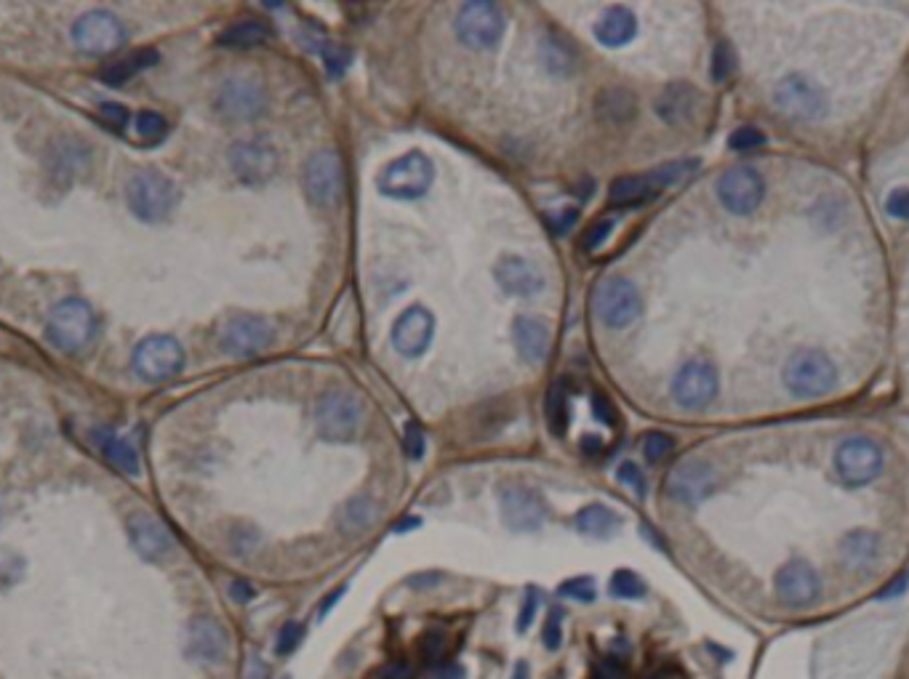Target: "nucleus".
I'll use <instances>...</instances> for the list:
<instances>
[{
  "label": "nucleus",
  "mask_w": 909,
  "mask_h": 679,
  "mask_svg": "<svg viewBox=\"0 0 909 679\" xmlns=\"http://www.w3.org/2000/svg\"><path fill=\"white\" fill-rule=\"evenodd\" d=\"M406 453L414 461H419L424 456V432L416 421H408L406 424Z\"/></svg>",
  "instance_id": "nucleus-52"
},
{
  "label": "nucleus",
  "mask_w": 909,
  "mask_h": 679,
  "mask_svg": "<svg viewBox=\"0 0 909 679\" xmlns=\"http://www.w3.org/2000/svg\"><path fill=\"white\" fill-rule=\"evenodd\" d=\"M608 592L616 600H643L646 597V584L640 581L638 573L632 570H616L611 581H608Z\"/></svg>",
  "instance_id": "nucleus-38"
},
{
  "label": "nucleus",
  "mask_w": 909,
  "mask_h": 679,
  "mask_svg": "<svg viewBox=\"0 0 909 679\" xmlns=\"http://www.w3.org/2000/svg\"><path fill=\"white\" fill-rule=\"evenodd\" d=\"M102 115H104V120H107L110 126L118 128V131H120V128H126V123H128V110H126V107H120V104H104Z\"/></svg>",
  "instance_id": "nucleus-53"
},
{
  "label": "nucleus",
  "mask_w": 909,
  "mask_h": 679,
  "mask_svg": "<svg viewBox=\"0 0 909 679\" xmlns=\"http://www.w3.org/2000/svg\"><path fill=\"white\" fill-rule=\"evenodd\" d=\"M547 424L555 437H566L568 432V392L563 384H555L547 395Z\"/></svg>",
  "instance_id": "nucleus-37"
},
{
  "label": "nucleus",
  "mask_w": 909,
  "mask_h": 679,
  "mask_svg": "<svg viewBox=\"0 0 909 679\" xmlns=\"http://www.w3.org/2000/svg\"><path fill=\"white\" fill-rule=\"evenodd\" d=\"M435 679H464V666H459V664L443 666V669L435 672Z\"/></svg>",
  "instance_id": "nucleus-61"
},
{
  "label": "nucleus",
  "mask_w": 909,
  "mask_h": 679,
  "mask_svg": "<svg viewBox=\"0 0 909 679\" xmlns=\"http://www.w3.org/2000/svg\"><path fill=\"white\" fill-rule=\"evenodd\" d=\"M886 211L894 216V219H904V222H907L909 219V190L907 187H899V190H894L891 195H888Z\"/></svg>",
  "instance_id": "nucleus-51"
},
{
  "label": "nucleus",
  "mask_w": 909,
  "mask_h": 679,
  "mask_svg": "<svg viewBox=\"0 0 909 679\" xmlns=\"http://www.w3.org/2000/svg\"><path fill=\"white\" fill-rule=\"evenodd\" d=\"M230 594H232V600H235V602H248V600H254V597H256L254 586L246 584V581H232Z\"/></svg>",
  "instance_id": "nucleus-57"
},
{
  "label": "nucleus",
  "mask_w": 909,
  "mask_h": 679,
  "mask_svg": "<svg viewBox=\"0 0 909 679\" xmlns=\"http://www.w3.org/2000/svg\"><path fill=\"white\" fill-rule=\"evenodd\" d=\"M603 448H606V443H603L600 437L595 435L582 437V451L587 453V456H598V453H603Z\"/></svg>",
  "instance_id": "nucleus-59"
},
{
  "label": "nucleus",
  "mask_w": 909,
  "mask_h": 679,
  "mask_svg": "<svg viewBox=\"0 0 909 679\" xmlns=\"http://www.w3.org/2000/svg\"><path fill=\"white\" fill-rule=\"evenodd\" d=\"M619 528H622V517H619L614 509H608V506L603 504L584 506L582 512L576 514V530H579L582 536L611 538L619 533Z\"/></svg>",
  "instance_id": "nucleus-31"
},
{
  "label": "nucleus",
  "mask_w": 909,
  "mask_h": 679,
  "mask_svg": "<svg viewBox=\"0 0 909 679\" xmlns=\"http://www.w3.org/2000/svg\"><path fill=\"white\" fill-rule=\"evenodd\" d=\"M542 62L555 78H571L579 70V51L566 35L550 32L547 38H542Z\"/></svg>",
  "instance_id": "nucleus-30"
},
{
  "label": "nucleus",
  "mask_w": 909,
  "mask_h": 679,
  "mask_svg": "<svg viewBox=\"0 0 909 679\" xmlns=\"http://www.w3.org/2000/svg\"><path fill=\"white\" fill-rule=\"evenodd\" d=\"M907 584H909V573H904V576L896 578L894 584L886 586V589H883V594H880V597H883V600H886V597H899V594H904V589H907Z\"/></svg>",
  "instance_id": "nucleus-60"
},
{
  "label": "nucleus",
  "mask_w": 909,
  "mask_h": 679,
  "mask_svg": "<svg viewBox=\"0 0 909 679\" xmlns=\"http://www.w3.org/2000/svg\"><path fill=\"white\" fill-rule=\"evenodd\" d=\"M304 195L310 198L312 206L336 208L344 198V166L339 152L320 150L315 152L302 171Z\"/></svg>",
  "instance_id": "nucleus-5"
},
{
  "label": "nucleus",
  "mask_w": 909,
  "mask_h": 679,
  "mask_svg": "<svg viewBox=\"0 0 909 679\" xmlns=\"http://www.w3.org/2000/svg\"><path fill=\"white\" fill-rule=\"evenodd\" d=\"M128 536L131 544L144 560L160 562L166 560L168 554L174 552V536L168 533V528L160 520H155L152 514H131L128 520Z\"/></svg>",
  "instance_id": "nucleus-24"
},
{
  "label": "nucleus",
  "mask_w": 909,
  "mask_h": 679,
  "mask_svg": "<svg viewBox=\"0 0 909 679\" xmlns=\"http://www.w3.org/2000/svg\"><path fill=\"white\" fill-rule=\"evenodd\" d=\"M342 594H344V586H342V589H336V592L331 594V600H323V605H320V613H318L320 621H323V618H326L328 613H331V610H334L336 602L342 600Z\"/></svg>",
  "instance_id": "nucleus-62"
},
{
  "label": "nucleus",
  "mask_w": 909,
  "mask_h": 679,
  "mask_svg": "<svg viewBox=\"0 0 909 679\" xmlns=\"http://www.w3.org/2000/svg\"><path fill=\"white\" fill-rule=\"evenodd\" d=\"M374 522H376V506H374V501L366 496L347 501L342 509V514H339V528H342L344 533H352V536L366 533Z\"/></svg>",
  "instance_id": "nucleus-34"
},
{
  "label": "nucleus",
  "mask_w": 909,
  "mask_h": 679,
  "mask_svg": "<svg viewBox=\"0 0 909 679\" xmlns=\"http://www.w3.org/2000/svg\"><path fill=\"white\" fill-rule=\"evenodd\" d=\"M536 610H539V592H536L534 586H528L526 600H523V608H520L518 624H515L518 634H523L531 629V624H534V618H536Z\"/></svg>",
  "instance_id": "nucleus-47"
},
{
  "label": "nucleus",
  "mask_w": 909,
  "mask_h": 679,
  "mask_svg": "<svg viewBox=\"0 0 909 679\" xmlns=\"http://www.w3.org/2000/svg\"><path fill=\"white\" fill-rule=\"evenodd\" d=\"M672 395L680 408L699 411L718 395V371L707 360H688L672 381Z\"/></svg>",
  "instance_id": "nucleus-16"
},
{
  "label": "nucleus",
  "mask_w": 909,
  "mask_h": 679,
  "mask_svg": "<svg viewBox=\"0 0 909 679\" xmlns=\"http://www.w3.org/2000/svg\"><path fill=\"white\" fill-rule=\"evenodd\" d=\"M379 679H414V674L406 664H390L379 672Z\"/></svg>",
  "instance_id": "nucleus-58"
},
{
  "label": "nucleus",
  "mask_w": 909,
  "mask_h": 679,
  "mask_svg": "<svg viewBox=\"0 0 909 679\" xmlns=\"http://www.w3.org/2000/svg\"><path fill=\"white\" fill-rule=\"evenodd\" d=\"M435 336V317L424 307H411L398 317L392 328V344L403 357H419L430 349Z\"/></svg>",
  "instance_id": "nucleus-22"
},
{
  "label": "nucleus",
  "mask_w": 909,
  "mask_h": 679,
  "mask_svg": "<svg viewBox=\"0 0 909 679\" xmlns=\"http://www.w3.org/2000/svg\"><path fill=\"white\" fill-rule=\"evenodd\" d=\"M259 544V533L251 528L238 530V541H235V552H254Z\"/></svg>",
  "instance_id": "nucleus-55"
},
{
  "label": "nucleus",
  "mask_w": 909,
  "mask_h": 679,
  "mask_svg": "<svg viewBox=\"0 0 909 679\" xmlns=\"http://www.w3.org/2000/svg\"><path fill=\"white\" fill-rule=\"evenodd\" d=\"M728 144H731V150H736V152L758 150V147L766 144V134L755 126H742V128H736L734 134L728 136Z\"/></svg>",
  "instance_id": "nucleus-42"
},
{
  "label": "nucleus",
  "mask_w": 909,
  "mask_h": 679,
  "mask_svg": "<svg viewBox=\"0 0 909 679\" xmlns=\"http://www.w3.org/2000/svg\"><path fill=\"white\" fill-rule=\"evenodd\" d=\"M616 477H619V482H622V485H630V488L635 490V493H638V498L646 496V477H643V472H640L638 464H632V461H624V464L619 466V472H616Z\"/></svg>",
  "instance_id": "nucleus-46"
},
{
  "label": "nucleus",
  "mask_w": 909,
  "mask_h": 679,
  "mask_svg": "<svg viewBox=\"0 0 909 679\" xmlns=\"http://www.w3.org/2000/svg\"><path fill=\"white\" fill-rule=\"evenodd\" d=\"M72 40L83 54L104 56L118 51L126 43V30H123L118 16H112L110 11H91V14H83L75 22Z\"/></svg>",
  "instance_id": "nucleus-12"
},
{
  "label": "nucleus",
  "mask_w": 909,
  "mask_h": 679,
  "mask_svg": "<svg viewBox=\"0 0 909 679\" xmlns=\"http://www.w3.org/2000/svg\"><path fill=\"white\" fill-rule=\"evenodd\" d=\"M504 14L496 3H464L456 14V35L464 46L491 48L504 35Z\"/></svg>",
  "instance_id": "nucleus-10"
},
{
  "label": "nucleus",
  "mask_w": 909,
  "mask_h": 679,
  "mask_svg": "<svg viewBox=\"0 0 909 679\" xmlns=\"http://www.w3.org/2000/svg\"><path fill=\"white\" fill-rule=\"evenodd\" d=\"M715 485H718L715 469L710 464H704V461L688 458V461H680L670 472V477H667V496L672 501H678V504L696 506L710 496Z\"/></svg>",
  "instance_id": "nucleus-18"
},
{
  "label": "nucleus",
  "mask_w": 909,
  "mask_h": 679,
  "mask_svg": "<svg viewBox=\"0 0 909 679\" xmlns=\"http://www.w3.org/2000/svg\"><path fill=\"white\" fill-rule=\"evenodd\" d=\"M230 653V640L219 621L208 616L192 618L187 629V656L200 664H222Z\"/></svg>",
  "instance_id": "nucleus-21"
},
{
  "label": "nucleus",
  "mask_w": 909,
  "mask_h": 679,
  "mask_svg": "<svg viewBox=\"0 0 909 679\" xmlns=\"http://www.w3.org/2000/svg\"><path fill=\"white\" fill-rule=\"evenodd\" d=\"M416 525H419V520H406V522H400L398 525V533H406V530H411V528H416Z\"/></svg>",
  "instance_id": "nucleus-64"
},
{
  "label": "nucleus",
  "mask_w": 909,
  "mask_h": 679,
  "mask_svg": "<svg viewBox=\"0 0 909 679\" xmlns=\"http://www.w3.org/2000/svg\"><path fill=\"white\" fill-rule=\"evenodd\" d=\"M592 413H595V419H598L600 424L616 427V408L603 392H595V395H592Z\"/></svg>",
  "instance_id": "nucleus-50"
},
{
  "label": "nucleus",
  "mask_w": 909,
  "mask_h": 679,
  "mask_svg": "<svg viewBox=\"0 0 909 679\" xmlns=\"http://www.w3.org/2000/svg\"><path fill=\"white\" fill-rule=\"evenodd\" d=\"M576 222H579V211H576V208H568V211H563L560 216H550L552 232H558V235L568 232Z\"/></svg>",
  "instance_id": "nucleus-54"
},
{
  "label": "nucleus",
  "mask_w": 909,
  "mask_h": 679,
  "mask_svg": "<svg viewBox=\"0 0 909 679\" xmlns=\"http://www.w3.org/2000/svg\"><path fill=\"white\" fill-rule=\"evenodd\" d=\"M184 349L171 336H150L134 352V371L144 381H166L182 371Z\"/></svg>",
  "instance_id": "nucleus-14"
},
{
  "label": "nucleus",
  "mask_w": 909,
  "mask_h": 679,
  "mask_svg": "<svg viewBox=\"0 0 909 679\" xmlns=\"http://www.w3.org/2000/svg\"><path fill=\"white\" fill-rule=\"evenodd\" d=\"M638 35V19L630 8L614 6L595 22V38L608 48L627 46L632 38Z\"/></svg>",
  "instance_id": "nucleus-29"
},
{
  "label": "nucleus",
  "mask_w": 909,
  "mask_h": 679,
  "mask_svg": "<svg viewBox=\"0 0 909 679\" xmlns=\"http://www.w3.org/2000/svg\"><path fill=\"white\" fill-rule=\"evenodd\" d=\"M819 589H822L819 576L806 560L787 562L776 573V592H779L784 605H790V608H808L819 597Z\"/></svg>",
  "instance_id": "nucleus-23"
},
{
  "label": "nucleus",
  "mask_w": 909,
  "mask_h": 679,
  "mask_svg": "<svg viewBox=\"0 0 909 679\" xmlns=\"http://www.w3.org/2000/svg\"><path fill=\"white\" fill-rule=\"evenodd\" d=\"M611 227H614L611 219H598L595 224H590V229H584V237H582L584 251H595V248L606 240L608 232H611Z\"/></svg>",
  "instance_id": "nucleus-49"
},
{
  "label": "nucleus",
  "mask_w": 909,
  "mask_h": 679,
  "mask_svg": "<svg viewBox=\"0 0 909 679\" xmlns=\"http://www.w3.org/2000/svg\"><path fill=\"white\" fill-rule=\"evenodd\" d=\"M696 107H699V91L688 83H670L656 99V115L672 126L694 118Z\"/></svg>",
  "instance_id": "nucleus-28"
},
{
  "label": "nucleus",
  "mask_w": 909,
  "mask_h": 679,
  "mask_svg": "<svg viewBox=\"0 0 909 679\" xmlns=\"http://www.w3.org/2000/svg\"><path fill=\"white\" fill-rule=\"evenodd\" d=\"M272 344V325L264 317H230L219 336V347L230 357H254Z\"/></svg>",
  "instance_id": "nucleus-17"
},
{
  "label": "nucleus",
  "mask_w": 909,
  "mask_h": 679,
  "mask_svg": "<svg viewBox=\"0 0 909 679\" xmlns=\"http://www.w3.org/2000/svg\"><path fill=\"white\" fill-rule=\"evenodd\" d=\"M267 38H270V27H264L262 22H254V19H248V22H238L232 24V27H227V30L219 35V43L230 48H251L264 43Z\"/></svg>",
  "instance_id": "nucleus-35"
},
{
  "label": "nucleus",
  "mask_w": 909,
  "mask_h": 679,
  "mask_svg": "<svg viewBox=\"0 0 909 679\" xmlns=\"http://www.w3.org/2000/svg\"><path fill=\"white\" fill-rule=\"evenodd\" d=\"M435 179V168L424 152H406L403 158L392 160L376 176V187L384 198L416 200L427 195Z\"/></svg>",
  "instance_id": "nucleus-2"
},
{
  "label": "nucleus",
  "mask_w": 909,
  "mask_h": 679,
  "mask_svg": "<svg viewBox=\"0 0 909 679\" xmlns=\"http://www.w3.org/2000/svg\"><path fill=\"white\" fill-rule=\"evenodd\" d=\"M592 307H595V315L600 317L603 325H608V328H627V325L638 320L643 301H640V293L632 280L611 275L606 280H600L598 288H595Z\"/></svg>",
  "instance_id": "nucleus-6"
},
{
  "label": "nucleus",
  "mask_w": 909,
  "mask_h": 679,
  "mask_svg": "<svg viewBox=\"0 0 909 679\" xmlns=\"http://www.w3.org/2000/svg\"><path fill=\"white\" fill-rule=\"evenodd\" d=\"M558 592L563 594V597H568V600L595 602V597H598V586H595V581H592L590 576L587 578L576 576V578H568V581H563Z\"/></svg>",
  "instance_id": "nucleus-41"
},
{
  "label": "nucleus",
  "mask_w": 909,
  "mask_h": 679,
  "mask_svg": "<svg viewBox=\"0 0 909 679\" xmlns=\"http://www.w3.org/2000/svg\"><path fill=\"white\" fill-rule=\"evenodd\" d=\"M774 102L779 107V112H784L787 118L803 120H822L830 110L827 94L822 91V86H816L814 80L803 78V75H790L784 78L774 91Z\"/></svg>",
  "instance_id": "nucleus-9"
},
{
  "label": "nucleus",
  "mask_w": 909,
  "mask_h": 679,
  "mask_svg": "<svg viewBox=\"0 0 909 679\" xmlns=\"http://www.w3.org/2000/svg\"><path fill=\"white\" fill-rule=\"evenodd\" d=\"M736 70V54L734 46L728 43V40H720L715 51H712V78L723 83V80L731 78V72Z\"/></svg>",
  "instance_id": "nucleus-40"
},
{
  "label": "nucleus",
  "mask_w": 909,
  "mask_h": 679,
  "mask_svg": "<svg viewBox=\"0 0 909 679\" xmlns=\"http://www.w3.org/2000/svg\"><path fill=\"white\" fill-rule=\"evenodd\" d=\"M230 168L243 184L259 187L278 171V152L264 142H238L230 150Z\"/></svg>",
  "instance_id": "nucleus-19"
},
{
  "label": "nucleus",
  "mask_w": 909,
  "mask_h": 679,
  "mask_svg": "<svg viewBox=\"0 0 909 679\" xmlns=\"http://www.w3.org/2000/svg\"><path fill=\"white\" fill-rule=\"evenodd\" d=\"M126 200L131 214L147 224L166 222L174 214L176 203H179V190L176 184L160 171H139L128 179Z\"/></svg>",
  "instance_id": "nucleus-1"
},
{
  "label": "nucleus",
  "mask_w": 909,
  "mask_h": 679,
  "mask_svg": "<svg viewBox=\"0 0 909 679\" xmlns=\"http://www.w3.org/2000/svg\"><path fill=\"white\" fill-rule=\"evenodd\" d=\"M158 51H152V48H142V51H134V54H128L126 59H120V62L110 64L107 70H104V83L107 86H123L128 80L139 75L142 70L152 67V64H158Z\"/></svg>",
  "instance_id": "nucleus-32"
},
{
  "label": "nucleus",
  "mask_w": 909,
  "mask_h": 679,
  "mask_svg": "<svg viewBox=\"0 0 909 679\" xmlns=\"http://www.w3.org/2000/svg\"><path fill=\"white\" fill-rule=\"evenodd\" d=\"M168 131V123L163 115L152 110H144L136 115V134L142 136L144 142H160Z\"/></svg>",
  "instance_id": "nucleus-39"
},
{
  "label": "nucleus",
  "mask_w": 909,
  "mask_h": 679,
  "mask_svg": "<svg viewBox=\"0 0 909 679\" xmlns=\"http://www.w3.org/2000/svg\"><path fill=\"white\" fill-rule=\"evenodd\" d=\"M267 107V94L254 78H227L216 91V110L227 120L246 123L259 118Z\"/></svg>",
  "instance_id": "nucleus-15"
},
{
  "label": "nucleus",
  "mask_w": 909,
  "mask_h": 679,
  "mask_svg": "<svg viewBox=\"0 0 909 679\" xmlns=\"http://www.w3.org/2000/svg\"><path fill=\"white\" fill-rule=\"evenodd\" d=\"M443 650V634L440 632H427L422 640V653L424 656H438Z\"/></svg>",
  "instance_id": "nucleus-56"
},
{
  "label": "nucleus",
  "mask_w": 909,
  "mask_h": 679,
  "mask_svg": "<svg viewBox=\"0 0 909 679\" xmlns=\"http://www.w3.org/2000/svg\"><path fill=\"white\" fill-rule=\"evenodd\" d=\"M512 341H515V349L520 352V357L528 360V363L539 365L550 355V328L542 320H536V317L520 315L512 323Z\"/></svg>",
  "instance_id": "nucleus-26"
},
{
  "label": "nucleus",
  "mask_w": 909,
  "mask_h": 679,
  "mask_svg": "<svg viewBox=\"0 0 909 679\" xmlns=\"http://www.w3.org/2000/svg\"><path fill=\"white\" fill-rule=\"evenodd\" d=\"M718 198L723 208L736 216L755 214L766 198V182L763 176L750 166L728 168L718 182Z\"/></svg>",
  "instance_id": "nucleus-11"
},
{
  "label": "nucleus",
  "mask_w": 909,
  "mask_h": 679,
  "mask_svg": "<svg viewBox=\"0 0 909 679\" xmlns=\"http://www.w3.org/2000/svg\"><path fill=\"white\" fill-rule=\"evenodd\" d=\"M363 424V405L355 395L344 389H328L315 408V427L328 443H350Z\"/></svg>",
  "instance_id": "nucleus-4"
},
{
  "label": "nucleus",
  "mask_w": 909,
  "mask_h": 679,
  "mask_svg": "<svg viewBox=\"0 0 909 679\" xmlns=\"http://www.w3.org/2000/svg\"><path fill=\"white\" fill-rule=\"evenodd\" d=\"M46 336L62 352H78L94 336V312L80 299H67L51 309Z\"/></svg>",
  "instance_id": "nucleus-7"
},
{
  "label": "nucleus",
  "mask_w": 909,
  "mask_h": 679,
  "mask_svg": "<svg viewBox=\"0 0 909 679\" xmlns=\"http://www.w3.org/2000/svg\"><path fill=\"white\" fill-rule=\"evenodd\" d=\"M502 517L510 530L534 533L547 522V506L534 490L523 485H507L502 490Z\"/></svg>",
  "instance_id": "nucleus-20"
},
{
  "label": "nucleus",
  "mask_w": 909,
  "mask_h": 679,
  "mask_svg": "<svg viewBox=\"0 0 909 679\" xmlns=\"http://www.w3.org/2000/svg\"><path fill=\"white\" fill-rule=\"evenodd\" d=\"M542 642L544 648L552 650V653L563 645V610L560 608L550 610V618H547V624H544Z\"/></svg>",
  "instance_id": "nucleus-45"
},
{
  "label": "nucleus",
  "mask_w": 909,
  "mask_h": 679,
  "mask_svg": "<svg viewBox=\"0 0 909 679\" xmlns=\"http://www.w3.org/2000/svg\"><path fill=\"white\" fill-rule=\"evenodd\" d=\"M304 640V626L299 621H286L283 629L278 634V642H275V653L278 656H288V653H294L299 648V642Z\"/></svg>",
  "instance_id": "nucleus-44"
},
{
  "label": "nucleus",
  "mask_w": 909,
  "mask_h": 679,
  "mask_svg": "<svg viewBox=\"0 0 909 679\" xmlns=\"http://www.w3.org/2000/svg\"><path fill=\"white\" fill-rule=\"evenodd\" d=\"M638 115V96L630 88L611 86L595 96V118L608 126H624Z\"/></svg>",
  "instance_id": "nucleus-27"
},
{
  "label": "nucleus",
  "mask_w": 909,
  "mask_h": 679,
  "mask_svg": "<svg viewBox=\"0 0 909 679\" xmlns=\"http://www.w3.org/2000/svg\"><path fill=\"white\" fill-rule=\"evenodd\" d=\"M512 679H528V664L526 661H520V664H515V677Z\"/></svg>",
  "instance_id": "nucleus-63"
},
{
  "label": "nucleus",
  "mask_w": 909,
  "mask_h": 679,
  "mask_svg": "<svg viewBox=\"0 0 909 679\" xmlns=\"http://www.w3.org/2000/svg\"><path fill=\"white\" fill-rule=\"evenodd\" d=\"M696 166H699L696 160H686V163H664V166L654 168L651 174L619 176L611 182L608 200H611V206H640V203L659 195L664 187H672L680 179H686L688 174H694Z\"/></svg>",
  "instance_id": "nucleus-3"
},
{
  "label": "nucleus",
  "mask_w": 909,
  "mask_h": 679,
  "mask_svg": "<svg viewBox=\"0 0 909 679\" xmlns=\"http://www.w3.org/2000/svg\"><path fill=\"white\" fill-rule=\"evenodd\" d=\"M835 469L848 485H867L883 472V451L867 437H848L835 451Z\"/></svg>",
  "instance_id": "nucleus-13"
},
{
  "label": "nucleus",
  "mask_w": 909,
  "mask_h": 679,
  "mask_svg": "<svg viewBox=\"0 0 909 679\" xmlns=\"http://www.w3.org/2000/svg\"><path fill=\"white\" fill-rule=\"evenodd\" d=\"M672 448H675V440H672L670 435H664V432H648L643 453H646L648 464H659V461H664V458L670 456Z\"/></svg>",
  "instance_id": "nucleus-43"
},
{
  "label": "nucleus",
  "mask_w": 909,
  "mask_h": 679,
  "mask_svg": "<svg viewBox=\"0 0 909 679\" xmlns=\"http://www.w3.org/2000/svg\"><path fill=\"white\" fill-rule=\"evenodd\" d=\"M835 365L816 349H803L784 368V384L795 397H822L835 387Z\"/></svg>",
  "instance_id": "nucleus-8"
},
{
  "label": "nucleus",
  "mask_w": 909,
  "mask_h": 679,
  "mask_svg": "<svg viewBox=\"0 0 909 679\" xmlns=\"http://www.w3.org/2000/svg\"><path fill=\"white\" fill-rule=\"evenodd\" d=\"M99 435H102L99 437V448H102V453L115 469L126 474L139 472V453H136L134 445L123 440V437L112 435V429H104Z\"/></svg>",
  "instance_id": "nucleus-33"
},
{
  "label": "nucleus",
  "mask_w": 909,
  "mask_h": 679,
  "mask_svg": "<svg viewBox=\"0 0 909 679\" xmlns=\"http://www.w3.org/2000/svg\"><path fill=\"white\" fill-rule=\"evenodd\" d=\"M323 56H326V72L334 78H342L344 70L350 67V51L344 46H328Z\"/></svg>",
  "instance_id": "nucleus-48"
},
{
  "label": "nucleus",
  "mask_w": 909,
  "mask_h": 679,
  "mask_svg": "<svg viewBox=\"0 0 909 679\" xmlns=\"http://www.w3.org/2000/svg\"><path fill=\"white\" fill-rule=\"evenodd\" d=\"M496 283L510 296H534L544 288V275L534 261L523 256H502L496 261Z\"/></svg>",
  "instance_id": "nucleus-25"
},
{
  "label": "nucleus",
  "mask_w": 909,
  "mask_h": 679,
  "mask_svg": "<svg viewBox=\"0 0 909 679\" xmlns=\"http://www.w3.org/2000/svg\"><path fill=\"white\" fill-rule=\"evenodd\" d=\"M878 552V538L867 533V530H856L851 536L846 538V544H843V554H846L848 565H856V568H862L867 562H872Z\"/></svg>",
  "instance_id": "nucleus-36"
}]
</instances>
